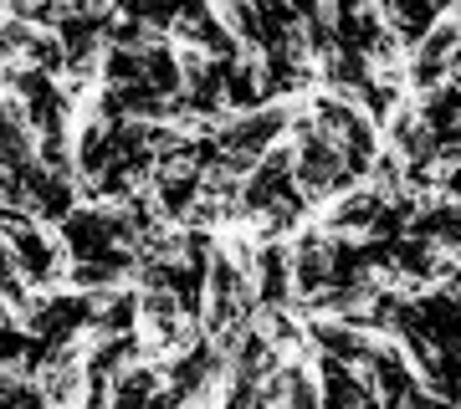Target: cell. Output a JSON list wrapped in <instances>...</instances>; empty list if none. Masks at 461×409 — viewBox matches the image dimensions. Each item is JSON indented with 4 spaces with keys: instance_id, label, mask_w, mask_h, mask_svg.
Instances as JSON below:
<instances>
[{
    "instance_id": "obj_7",
    "label": "cell",
    "mask_w": 461,
    "mask_h": 409,
    "mask_svg": "<svg viewBox=\"0 0 461 409\" xmlns=\"http://www.w3.org/2000/svg\"><path fill=\"white\" fill-rule=\"evenodd\" d=\"M26 348H32V333H26L21 323H5V327H0V369H16V374H21Z\"/></svg>"
},
{
    "instance_id": "obj_2",
    "label": "cell",
    "mask_w": 461,
    "mask_h": 409,
    "mask_svg": "<svg viewBox=\"0 0 461 409\" xmlns=\"http://www.w3.org/2000/svg\"><path fill=\"white\" fill-rule=\"evenodd\" d=\"M379 205H384V200H379L369 184H354L344 195H333L329 205H318L313 226L323 230V236H339V241H364L379 220Z\"/></svg>"
},
{
    "instance_id": "obj_1",
    "label": "cell",
    "mask_w": 461,
    "mask_h": 409,
    "mask_svg": "<svg viewBox=\"0 0 461 409\" xmlns=\"http://www.w3.org/2000/svg\"><path fill=\"white\" fill-rule=\"evenodd\" d=\"M5 251H11V262H16V271L26 281H32V292H57L67 277V256L62 245H57V236H51L47 226H21L11 241H5Z\"/></svg>"
},
{
    "instance_id": "obj_3",
    "label": "cell",
    "mask_w": 461,
    "mask_h": 409,
    "mask_svg": "<svg viewBox=\"0 0 461 409\" xmlns=\"http://www.w3.org/2000/svg\"><path fill=\"white\" fill-rule=\"evenodd\" d=\"M420 129H426L430 148L436 154H456V138H461V82L446 77L441 87H430L426 98H411Z\"/></svg>"
},
{
    "instance_id": "obj_8",
    "label": "cell",
    "mask_w": 461,
    "mask_h": 409,
    "mask_svg": "<svg viewBox=\"0 0 461 409\" xmlns=\"http://www.w3.org/2000/svg\"><path fill=\"white\" fill-rule=\"evenodd\" d=\"M211 409H215V405H211Z\"/></svg>"
},
{
    "instance_id": "obj_4",
    "label": "cell",
    "mask_w": 461,
    "mask_h": 409,
    "mask_svg": "<svg viewBox=\"0 0 461 409\" xmlns=\"http://www.w3.org/2000/svg\"><path fill=\"white\" fill-rule=\"evenodd\" d=\"M405 236L420 245H430V251H441V256H456L461 245V205L446 195H430L415 205L411 226H405Z\"/></svg>"
},
{
    "instance_id": "obj_6",
    "label": "cell",
    "mask_w": 461,
    "mask_h": 409,
    "mask_svg": "<svg viewBox=\"0 0 461 409\" xmlns=\"http://www.w3.org/2000/svg\"><path fill=\"white\" fill-rule=\"evenodd\" d=\"M159 389H165V369H159V359H139V363H129V369L113 378L108 409H149V399H154Z\"/></svg>"
},
{
    "instance_id": "obj_5",
    "label": "cell",
    "mask_w": 461,
    "mask_h": 409,
    "mask_svg": "<svg viewBox=\"0 0 461 409\" xmlns=\"http://www.w3.org/2000/svg\"><path fill=\"white\" fill-rule=\"evenodd\" d=\"M139 333V292L133 287H113V292L93 297V327L87 338H123Z\"/></svg>"
}]
</instances>
